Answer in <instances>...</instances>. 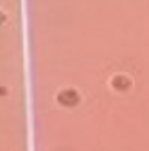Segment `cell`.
I'll use <instances>...</instances> for the list:
<instances>
[{"mask_svg":"<svg viewBox=\"0 0 149 151\" xmlns=\"http://www.w3.org/2000/svg\"><path fill=\"white\" fill-rule=\"evenodd\" d=\"M79 93L77 90H74V88H63L59 93H58V97H56V101H58L59 106L63 108H74V106H77L79 104Z\"/></svg>","mask_w":149,"mask_h":151,"instance_id":"1","label":"cell"},{"mask_svg":"<svg viewBox=\"0 0 149 151\" xmlns=\"http://www.w3.org/2000/svg\"><path fill=\"white\" fill-rule=\"evenodd\" d=\"M111 86L117 92H128L131 88V79L124 74H117V76H113V79H111Z\"/></svg>","mask_w":149,"mask_h":151,"instance_id":"2","label":"cell"}]
</instances>
